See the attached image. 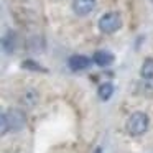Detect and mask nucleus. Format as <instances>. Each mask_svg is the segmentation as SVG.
<instances>
[{"instance_id":"obj_1","label":"nucleus","mask_w":153,"mask_h":153,"mask_svg":"<svg viewBox=\"0 0 153 153\" xmlns=\"http://www.w3.org/2000/svg\"><path fill=\"white\" fill-rule=\"evenodd\" d=\"M148 128V115L145 112H133L125 122V130L128 135L138 137Z\"/></svg>"},{"instance_id":"obj_2","label":"nucleus","mask_w":153,"mask_h":153,"mask_svg":"<svg viewBox=\"0 0 153 153\" xmlns=\"http://www.w3.org/2000/svg\"><path fill=\"white\" fill-rule=\"evenodd\" d=\"M5 115V120H7V127L8 132H22L27 125V115L22 112L20 109H8L7 112H2Z\"/></svg>"},{"instance_id":"obj_3","label":"nucleus","mask_w":153,"mask_h":153,"mask_svg":"<svg viewBox=\"0 0 153 153\" xmlns=\"http://www.w3.org/2000/svg\"><path fill=\"white\" fill-rule=\"evenodd\" d=\"M120 27H122V18L117 12H107L99 20V30L105 35L115 33L117 30H120Z\"/></svg>"},{"instance_id":"obj_4","label":"nucleus","mask_w":153,"mask_h":153,"mask_svg":"<svg viewBox=\"0 0 153 153\" xmlns=\"http://www.w3.org/2000/svg\"><path fill=\"white\" fill-rule=\"evenodd\" d=\"M96 8V0H74L73 10L79 17H86Z\"/></svg>"},{"instance_id":"obj_5","label":"nucleus","mask_w":153,"mask_h":153,"mask_svg":"<svg viewBox=\"0 0 153 153\" xmlns=\"http://www.w3.org/2000/svg\"><path fill=\"white\" fill-rule=\"evenodd\" d=\"M68 66L71 71H82L91 66V59L87 56H82V54H74L68 59Z\"/></svg>"},{"instance_id":"obj_6","label":"nucleus","mask_w":153,"mask_h":153,"mask_svg":"<svg viewBox=\"0 0 153 153\" xmlns=\"http://www.w3.org/2000/svg\"><path fill=\"white\" fill-rule=\"evenodd\" d=\"M92 61L100 68H107V66H110V64L114 63V54L109 53V51H104V50L102 51H96L94 56H92Z\"/></svg>"},{"instance_id":"obj_7","label":"nucleus","mask_w":153,"mask_h":153,"mask_svg":"<svg viewBox=\"0 0 153 153\" xmlns=\"http://www.w3.org/2000/svg\"><path fill=\"white\" fill-rule=\"evenodd\" d=\"M2 46H4V51L8 54H12L15 51V46H17V35H15V31L8 30L7 33H5L4 40H2Z\"/></svg>"},{"instance_id":"obj_8","label":"nucleus","mask_w":153,"mask_h":153,"mask_svg":"<svg viewBox=\"0 0 153 153\" xmlns=\"http://www.w3.org/2000/svg\"><path fill=\"white\" fill-rule=\"evenodd\" d=\"M38 92L35 89H28V91H25L23 94H22V97H20V102L22 104H25L27 107H33V105H36V102H38Z\"/></svg>"},{"instance_id":"obj_9","label":"nucleus","mask_w":153,"mask_h":153,"mask_svg":"<svg viewBox=\"0 0 153 153\" xmlns=\"http://www.w3.org/2000/svg\"><path fill=\"white\" fill-rule=\"evenodd\" d=\"M140 76L146 81L153 79V58H146L142 64V69H140Z\"/></svg>"},{"instance_id":"obj_10","label":"nucleus","mask_w":153,"mask_h":153,"mask_svg":"<svg viewBox=\"0 0 153 153\" xmlns=\"http://www.w3.org/2000/svg\"><path fill=\"white\" fill-rule=\"evenodd\" d=\"M114 94V86L110 82H104V84H100L99 86V89H97V96L100 97V100H109L110 99V96Z\"/></svg>"},{"instance_id":"obj_11","label":"nucleus","mask_w":153,"mask_h":153,"mask_svg":"<svg viewBox=\"0 0 153 153\" xmlns=\"http://www.w3.org/2000/svg\"><path fill=\"white\" fill-rule=\"evenodd\" d=\"M23 68H25V69H31V71H45V68H41L38 63H35V61H31V59L25 61Z\"/></svg>"},{"instance_id":"obj_12","label":"nucleus","mask_w":153,"mask_h":153,"mask_svg":"<svg viewBox=\"0 0 153 153\" xmlns=\"http://www.w3.org/2000/svg\"><path fill=\"white\" fill-rule=\"evenodd\" d=\"M0 120H2V135H5V133H7V130H8V127H7V120H5L4 114L0 115Z\"/></svg>"},{"instance_id":"obj_13","label":"nucleus","mask_w":153,"mask_h":153,"mask_svg":"<svg viewBox=\"0 0 153 153\" xmlns=\"http://www.w3.org/2000/svg\"><path fill=\"white\" fill-rule=\"evenodd\" d=\"M152 2H153V0H152Z\"/></svg>"}]
</instances>
